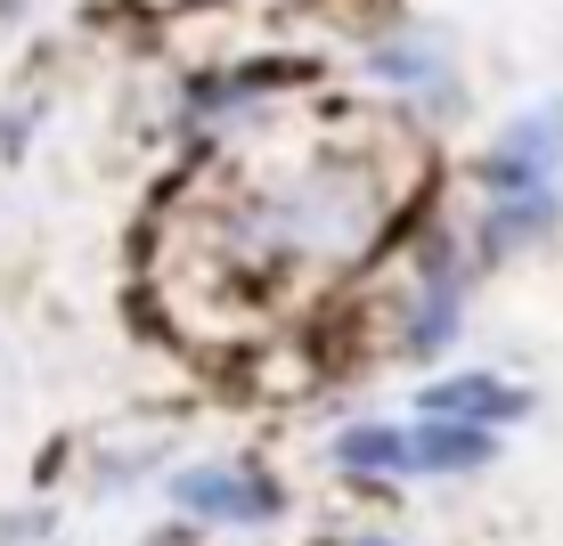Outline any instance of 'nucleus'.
<instances>
[{"label": "nucleus", "instance_id": "obj_7", "mask_svg": "<svg viewBox=\"0 0 563 546\" xmlns=\"http://www.w3.org/2000/svg\"><path fill=\"white\" fill-rule=\"evenodd\" d=\"M335 465L343 473H409V424H343Z\"/></svg>", "mask_w": 563, "mask_h": 546}, {"label": "nucleus", "instance_id": "obj_6", "mask_svg": "<svg viewBox=\"0 0 563 546\" xmlns=\"http://www.w3.org/2000/svg\"><path fill=\"white\" fill-rule=\"evenodd\" d=\"M457 326H465V278H457L450 261H433L424 310L409 319V350H417V359H433V350H450V343H457Z\"/></svg>", "mask_w": 563, "mask_h": 546}, {"label": "nucleus", "instance_id": "obj_1", "mask_svg": "<svg viewBox=\"0 0 563 546\" xmlns=\"http://www.w3.org/2000/svg\"><path fill=\"white\" fill-rule=\"evenodd\" d=\"M164 498L180 514L212 522V531H269L286 514V490L262 473V465H180L164 481Z\"/></svg>", "mask_w": 563, "mask_h": 546}, {"label": "nucleus", "instance_id": "obj_4", "mask_svg": "<svg viewBox=\"0 0 563 546\" xmlns=\"http://www.w3.org/2000/svg\"><path fill=\"white\" fill-rule=\"evenodd\" d=\"M498 465L490 424H457V416H417L409 424V473H482Z\"/></svg>", "mask_w": 563, "mask_h": 546}, {"label": "nucleus", "instance_id": "obj_3", "mask_svg": "<svg viewBox=\"0 0 563 546\" xmlns=\"http://www.w3.org/2000/svg\"><path fill=\"white\" fill-rule=\"evenodd\" d=\"M424 416H457V424H522L531 416V392H522V383H507V376H441V383H424Z\"/></svg>", "mask_w": 563, "mask_h": 546}, {"label": "nucleus", "instance_id": "obj_2", "mask_svg": "<svg viewBox=\"0 0 563 546\" xmlns=\"http://www.w3.org/2000/svg\"><path fill=\"white\" fill-rule=\"evenodd\" d=\"M482 188H539V180H555L563 171V99H539L531 114H515L507 131H498L490 147H482Z\"/></svg>", "mask_w": 563, "mask_h": 546}, {"label": "nucleus", "instance_id": "obj_5", "mask_svg": "<svg viewBox=\"0 0 563 546\" xmlns=\"http://www.w3.org/2000/svg\"><path fill=\"white\" fill-rule=\"evenodd\" d=\"M563 221V188L539 180V188H498L490 197V221H482V253H515V245H539L548 229Z\"/></svg>", "mask_w": 563, "mask_h": 546}, {"label": "nucleus", "instance_id": "obj_8", "mask_svg": "<svg viewBox=\"0 0 563 546\" xmlns=\"http://www.w3.org/2000/svg\"><path fill=\"white\" fill-rule=\"evenodd\" d=\"M367 74H384V82H424V74H433V49H376Z\"/></svg>", "mask_w": 563, "mask_h": 546}, {"label": "nucleus", "instance_id": "obj_9", "mask_svg": "<svg viewBox=\"0 0 563 546\" xmlns=\"http://www.w3.org/2000/svg\"><path fill=\"white\" fill-rule=\"evenodd\" d=\"M343 546H393V538H343Z\"/></svg>", "mask_w": 563, "mask_h": 546}]
</instances>
